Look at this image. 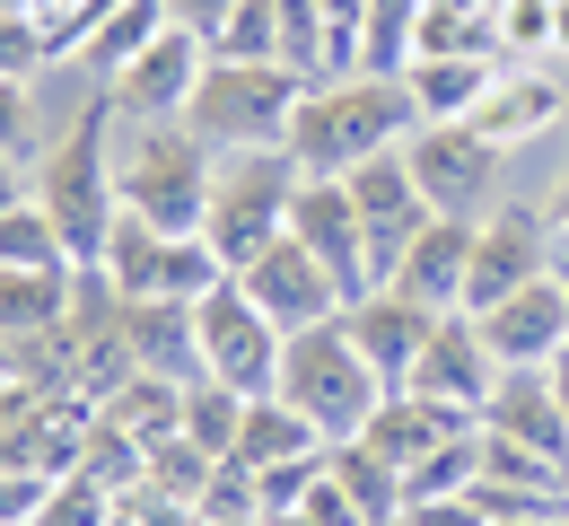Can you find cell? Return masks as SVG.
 I'll use <instances>...</instances> for the list:
<instances>
[{
	"instance_id": "1",
	"label": "cell",
	"mask_w": 569,
	"mask_h": 526,
	"mask_svg": "<svg viewBox=\"0 0 569 526\" xmlns=\"http://www.w3.org/2000/svg\"><path fill=\"white\" fill-rule=\"evenodd\" d=\"M27 193H36V211L53 220L62 255H71L79 272H97L106 228L123 220V185H114V106H106V88H88V97H79V115L44 141V150H36Z\"/></svg>"
},
{
	"instance_id": "2",
	"label": "cell",
	"mask_w": 569,
	"mask_h": 526,
	"mask_svg": "<svg viewBox=\"0 0 569 526\" xmlns=\"http://www.w3.org/2000/svg\"><path fill=\"white\" fill-rule=\"evenodd\" d=\"M421 123L403 71H342V79H316L298 97V123H289V158L298 176H351L359 158L377 150H403Z\"/></svg>"
},
{
	"instance_id": "3",
	"label": "cell",
	"mask_w": 569,
	"mask_h": 526,
	"mask_svg": "<svg viewBox=\"0 0 569 526\" xmlns=\"http://www.w3.org/2000/svg\"><path fill=\"white\" fill-rule=\"evenodd\" d=\"M114 185L123 211H141L167 237H193L211 220V185H219V150L176 115V123H123L114 115Z\"/></svg>"
},
{
	"instance_id": "4",
	"label": "cell",
	"mask_w": 569,
	"mask_h": 526,
	"mask_svg": "<svg viewBox=\"0 0 569 526\" xmlns=\"http://www.w3.org/2000/svg\"><path fill=\"white\" fill-rule=\"evenodd\" d=\"M272 395L325 430V448H342V439L368 430V413H377L395 386L359 360L351 325H342V316H325V325H298V334L281 343V386H272Z\"/></svg>"
},
{
	"instance_id": "5",
	"label": "cell",
	"mask_w": 569,
	"mask_h": 526,
	"mask_svg": "<svg viewBox=\"0 0 569 526\" xmlns=\"http://www.w3.org/2000/svg\"><path fill=\"white\" fill-rule=\"evenodd\" d=\"M298 97H307V79L289 71V62H219L211 53V71L193 88V115H184V123H193L219 158L228 150H289Z\"/></svg>"
},
{
	"instance_id": "6",
	"label": "cell",
	"mask_w": 569,
	"mask_h": 526,
	"mask_svg": "<svg viewBox=\"0 0 569 526\" xmlns=\"http://www.w3.org/2000/svg\"><path fill=\"white\" fill-rule=\"evenodd\" d=\"M289 193H298V158H289V150H228V158H219L202 237L219 246L228 272H246L272 237H289Z\"/></svg>"
},
{
	"instance_id": "7",
	"label": "cell",
	"mask_w": 569,
	"mask_h": 526,
	"mask_svg": "<svg viewBox=\"0 0 569 526\" xmlns=\"http://www.w3.org/2000/svg\"><path fill=\"white\" fill-rule=\"evenodd\" d=\"M281 325L237 290V272L219 281L211 299H193V351H202V377L237 386V395H272L281 386Z\"/></svg>"
},
{
	"instance_id": "8",
	"label": "cell",
	"mask_w": 569,
	"mask_h": 526,
	"mask_svg": "<svg viewBox=\"0 0 569 526\" xmlns=\"http://www.w3.org/2000/svg\"><path fill=\"white\" fill-rule=\"evenodd\" d=\"M412 176H421V202L447 211V220H482L499 202V176H508V150H499L482 123H412Z\"/></svg>"
},
{
	"instance_id": "9",
	"label": "cell",
	"mask_w": 569,
	"mask_h": 526,
	"mask_svg": "<svg viewBox=\"0 0 569 526\" xmlns=\"http://www.w3.org/2000/svg\"><path fill=\"white\" fill-rule=\"evenodd\" d=\"M561 255H552V220L526 211V202H491L473 220V264H465V316H491L499 299H517L526 281H543Z\"/></svg>"
},
{
	"instance_id": "10",
	"label": "cell",
	"mask_w": 569,
	"mask_h": 526,
	"mask_svg": "<svg viewBox=\"0 0 569 526\" xmlns=\"http://www.w3.org/2000/svg\"><path fill=\"white\" fill-rule=\"evenodd\" d=\"M202 71H211V44L184 36V27H167L149 53H132L123 71L106 79V106H114L123 123H176V115H193Z\"/></svg>"
},
{
	"instance_id": "11",
	"label": "cell",
	"mask_w": 569,
	"mask_h": 526,
	"mask_svg": "<svg viewBox=\"0 0 569 526\" xmlns=\"http://www.w3.org/2000/svg\"><path fill=\"white\" fill-rule=\"evenodd\" d=\"M237 290L263 307L281 334H298V325H325V316H342V307H351V290H342V281H333V272H325V264H316L298 237H272V246H263V255L237 272Z\"/></svg>"
},
{
	"instance_id": "12",
	"label": "cell",
	"mask_w": 569,
	"mask_h": 526,
	"mask_svg": "<svg viewBox=\"0 0 569 526\" xmlns=\"http://www.w3.org/2000/svg\"><path fill=\"white\" fill-rule=\"evenodd\" d=\"M403 395H429V404H447V413L482 421V404L499 395V360H491V343H482V325H473L465 307H456V316H438V334H429V351L412 360Z\"/></svg>"
},
{
	"instance_id": "13",
	"label": "cell",
	"mask_w": 569,
	"mask_h": 526,
	"mask_svg": "<svg viewBox=\"0 0 569 526\" xmlns=\"http://www.w3.org/2000/svg\"><path fill=\"white\" fill-rule=\"evenodd\" d=\"M473 325H482V343H491L499 369H552L569 351V281H561V264H552L543 281H526L517 299H499L491 316H473Z\"/></svg>"
},
{
	"instance_id": "14",
	"label": "cell",
	"mask_w": 569,
	"mask_h": 526,
	"mask_svg": "<svg viewBox=\"0 0 569 526\" xmlns=\"http://www.w3.org/2000/svg\"><path fill=\"white\" fill-rule=\"evenodd\" d=\"M289 237L342 281V290H368L359 281V255H368V220H359V202H351V185L342 176H298V193H289Z\"/></svg>"
},
{
	"instance_id": "15",
	"label": "cell",
	"mask_w": 569,
	"mask_h": 526,
	"mask_svg": "<svg viewBox=\"0 0 569 526\" xmlns=\"http://www.w3.org/2000/svg\"><path fill=\"white\" fill-rule=\"evenodd\" d=\"M447 316H456V307H447ZM342 325H351L359 360L386 377V386H403V377H412V360L429 351V334H438V307L403 299V290H359V299L342 307Z\"/></svg>"
},
{
	"instance_id": "16",
	"label": "cell",
	"mask_w": 569,
	"mask_h": 526,
	"mask_svg": "<svg viewBox=\"0 0 569 526\" xmlns=\"http://www.w3.org/2000/svg\"><path fill=\"white\" fill-rule=\"evenodd\" d=\"M482 439H508V448L569 465V404L552 395L543 369H499V395L482 404Z\"/></svg>"
},
{
	"instance_id": "17",
	"label": "cell",
	"mask_w": 569,
	"mask_h": 526,
	"mask_svg": "<svg viewBox=\"0 0 569 526\" xmlns=\"http://www.w3.org/2000/svg\"><path fill=\"white\" fill-rule=\"evenodd\" d=\"M465 430H473L465 413H447V404H429V395H403V386H395V395H386V404L368 413L359 448H368V456H386L395 474H412L421 456H438L447 439H465Z\"/></svg>"
},
{
	"instance_id": "18",
	"label": "cell",
	"mask_w": 569,
	"mask_h": 526,
	"mask_svg": "<svg viewBox=\"0 0 569 526\" xmlns=\"http://www.w3.org/2000/svg\"><path fill=\"white\" fill-rule=\"evenodd\" d=\"M465 264H473V220H447V211H429L421 237H412V255H403V272L386 281V290H403V299L421 307H465Z\"/></svg>"
},
{
	"instance_id": "19",
	"label": "cell",
	"mask_w": 569,
	"mask_h": 526,
	"mask_svg": "<svg viewBox=\"0 0 569 526\" xmlns=\"http://www.w3.org/2000/svg\"><path fill=\"white\" fill-rule=\"evenodd\" d=\"M491 79H499L491 53H412L403 88H412L421 123H473V115H482V97H491Z\"/></svg>"
},
{
	"instance_id": "20",
	"label": "cell",
	"mask_w": 569,
	"mask_h": 526,
	"mask_svg": "<svg viewBox=\"0 0 569 526\" xmlns=\"http://www.w3.org/2000/svg\"><path fill=\"white\" fill-rule=\"evenodd\" d=\"M561 115H569V97H561V79H552V71H499L473 123L491 132L499 150H526V141H543Z\"/></svg>"
},
{
	"instance_id": "21",
	"label": "cell",
	"mask_w": 569,
	"mask_h": 526,
	"mask_svg": "<svg viewBox=\"0 0 569 526\" xmlns=\"http://www.w3.org/2000/svg\"><path fill=\"white\" fill-rule=\"evenodd\" d=\"M71 299H79V272H0V343L9 351H27V343H44V334H62L71 325Z\"/></svg>"
},
{
	"instance_id": "22",
	"label": "cell",
	"mask_w": 569,
	"mask_h": 526,
	"mask_svg": "<svg viewBox=\"0 0 569 526\" xmlns=\"http://www.w3.org/2000/svg\"><path fill=\"white\" fill-rule=\"evenodd\" d=\"M123 343H132V360L158 369V377H202L193 307H184V299H123Z\"/></svg>"
},
{
	"instance_id": "23",
	"label": "cell",
	"mask_w": 569,
	"mask_h": 526,
	"mask_svg": "<svg viewBox=\"0 0 569 526\" xmlns=\"http://www.w3.org/2000/svg\"><path fill=\"white\" fill-rule=\"evenodd\" d=\"M298 456H325V430H316L307 413H289L281 395H254V404H246V430H237V456H228V465H246V474H272V465H298Z\"/></svg>"
},
{
	"instance_id": "24",
	"label": "cell",
	"mask_w": 569,
	"mask_h": 526,
	"mask_svg": "<svg viewBox=\"0 0 569 526\" xmlns=\"http://www.w3.org/2000/svg\"><path fill=\"white\" fill-rule=\"evenodd\" d=\"M97 272H106L114 299H158V281H167V228H149L141 211H123V220L106 228Z\"/></svg>"
},
{
	"instance_id": "25",
	"label": "cell",
	"mask_w": 569,
	"mask_h": 526,
	"mask_svg": "<svg viewBox=\"0 0 569 526\" xmlns=\"http://www.w3.org/2000/svg\"><path fill=\"white\" fill-rule=\"evenodd\" d=\"M351 202H359V220L368 228H403V220H429V202H421V176H412V158L403 150H377V158H359L351 176Z\"/></svg>"
},
{
	"instance_id": "26",
	"label": "cell",
	"mask_w": 569,
	"mask_h": 526,
	"mask_svg": "<svg viewBox=\"0 0 569 526\" xmlns=\"http://www.w3.org/2000/svg\"><path fill=\"white\" fill-rule=\"evenodd\" d=\"M176 18H167V0H114L106 9V27L88 36V53H79V71H88V88H106V79L123 71L132 53H149L158 36H167Z\"/></svg>"
},
{
	"instance_id": "27",
	"label": "cell",
	"mask_w": 569,
	"mask_h": 526,
	"mask_svg": "<svg viewBox=\"0 0 569 526\" xmlns=\"http://www.w3.org/2000/svg\"><path fill=\"white\" fill-rule=\"evenodd\" d=\"M246 404H254V395H237V386H219V377H193V386H184V439L228 465V456H237V430H246Z\"/></svg>"
},
{
	"instance_id": "28",
	"label": "cell",
	"mask_w": 569,
	"mask_h": 526,
	"mask_svg": "<svg viewBox=\"0 0 569 526\" xmlns=\"http://www.w3.org/2000/svg\"><path fill=\"white\" fill-rule=\"evenodd\" d=\"M62 264H71V255H62V237H53V220H44L36 202L0 211V272H62Z\"/></svg>"
},
{
	"instance_id": "29",
	"label": "cell",
	"mask_w": 569,
	"mask_h": 526,
	"mask_svg": "<svg viewBox=\"0 0 569 526\" xmlns=\"http://www.w3.org/2000/svg\"><path fill=\"white\" fill-rule=\"evenodd\" d=\"M211 53L219 62H281V0H237Z\"/></svg>"
},
{
	"instance_id": "30",
	"label": "cell",
	"mask_w": 569,
	"mask_h": 526,
	"mask_svg": "<svg viewBox=\"0 0 569 526\" xmlns=\"http://www.w3.org/2000/svg\"><path fill=\"white\" fill-rule=\"evenodd\" d=\"M106 9H114V0H27V18H36L44 44H53V62H79V53H88V36L106 27Z\"/></svg>"
},
{
	"instance_id": "31",
	"label": "cell",
	"mask_w": 569,
	"mask_h": 526,
	"mask_svg": "<svg viewBox=\"0 0 569 526\" xmlns=\"http://www.w3.org/2000/svg\"><path fill=\"white\" fill-rule=\"evenodd\" d=\"M0 150L36 158L44 150V115H36V79H0Z\"/></svg>"
},
{
	"instance_id": "32",
	"label": "cell",
	"mask_w": 569,
	"mask_h": 526,
	"mask_svg": "<svg viewBox=\"0 0 569 526\" xmlns=\"http://www.w3.org/2000/svg\"><path fill=\"white\" fill-rule=\"evenodd\" d=\"M44 62H53L44 27H36V18H0V79H36Z\"/></svg>"
},
{
	"instance_id": "33",
	"label": "cell",
	"mask_w": 569,
	"mask_h": 526,
	"mask_svg": "<svg viewBox=\"0 0 569 526\" xmlns=\"http://www.w3.org/2000/svg\"><path fill=\"white\" fill-rule=\"evenodd\" d=\"M167 18H176L184 36H202V44H219V27L237 18V0H167Z\"/></svg>"
},
{
	"instance_id": "34",
	"label": "cell",
	"mask_w": 569,
	"mask_h": 526,
	"mask_svg": "<svg viewBox=\"0 0 569 526\" xmlns=\"http://www.w3.org/2000/svg\"><path fill=\"white\" fill-rule=\"evenodd\" d=\"M18 202H36V193H27V158L0 150V211H18Z\"/></svg>"
},
{
	"instance_id": "35",
	"label": "cell",
	"mask_w": 569,
	"mask_h": 526,
	"mask_svg": "<svg viewBox=\"0 0 569 526\" xmlns=\"http://www.w3.org/2000/svg\"><path fill=\"white\" fill-rule=\"evenodd\" d=\"M325 18H333V36H351V44H359V18H368V0H325Z\"/></svg>"
},
{
	"instance_id": "36",
	"label": "cell",
	"mask_w": 569,
	"mask_h": 526,
	"mask_svg": "<svg viewBox=\"0 0 569 526\" xmlns=\"http://www.w3.org/2000/svg\"><path fill=\"white\" fill-rule=\"evenodd\" d=\"M552 53L569 62V0H552Z\"/></svg>"
},
{
	"instance_id": "37",
	"label": "cell",
	"mask_w": 569,
	"mask_h": 526,
	"mask_svg": "<svg viewBox=\"0 0 569 526\" xmlns=\"http://www.w3.org/2000/svg\"><path fill=\"white\" fill-rule=\"evenodd\" d=\"M543 377H552V395H561V404H569V351H561V360H552V369H543Z\"/></svg>"
},
{
	"instance_id": "38",
	"label": "cell",
	"mask_w": 569,
	"mask_h": 526,
	"mask_svg": "<svg viewBox=\"0 0 569 526\" xmlns=\"http://www.w3.org/2000/svg\"><path fill=\"white\" fill-rule=\"evenodd\" d=\"M552 237H569V185H561V202H552Z\"/></svg>"
},
{
	"instance_id": "39",
	"label": "cell",
	"mask_w": 569,
	"mask_h": 526,
	"mask_svg": "<svg viewBox=\"0 0 569 526\" xmlns=\"http://www.w3.org/2000/svg\"><path fill=\"white\" fill-rule=\"evenodd\" d=\"M482 526H552V518H482Z\"/></svg>"
},
{
	"instance_id": "40",
	"label": "cell",
	"mask_w": 569,
	"mask_h": 526,
	"mask_svg": "<svg viewBox=\"0 0 569 526\" xmlns=\"http://www.w3.org/2000/svg\"><path fill=\"white\" fill-rule=\"evenodd\" d=\"M0 18H27V0H0Z\"/></svg>"
},
{
	"instance_id": "41",
	"label": "cell",
	"mask_w": 569,
	"mask_h": 526,
	"mask_svg": "<svg viewBox=\"0 0 569 526\" xmlns=\"http://www.w3.org/2000/svg\"><path fill=\"white\" fill-rule=\"evenodd\" d=\"M561 281H569V255H561Z\"/></svg>"
},
{
	"instance_id": "42",
	"label": "cell",
	"mask_w": 569,
	"mask_h": 526,
	"mask_svg": "<svg viewBox=\"0 0 569 526\" xmlns=\"http://www.w3.org/2000/svg\"><path fill=\"white\" fill-rule=\"evenodd\" d=\"M386 526H412V518H386Z\"/></svg>"
}]
</instances>
